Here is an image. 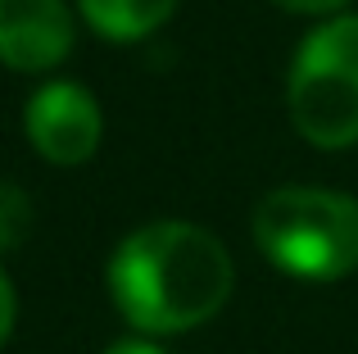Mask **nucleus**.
Instances as JSON below:
<instances>
[{"mask_svg": "<svg viewBox=\"0 0 358 354\" xmlns=\"http://www.w3.org/2000/svg\"><path fill=\"white\" fill-rule=\"evenodd\" d=\"M308 45H313L317 55H327V59H336L341 69L358 73V14H336L327 18L317 32L304 36Z\"/></svg>", "mask_w": 358, "mask_h": 354, "instance_id": "7", "label": "nucleus"}, {"mask_svg": "<svg viewBox=\"0 0 358 354\" xmlns=\"http://www.w3.org/2000/svg\"><path fill=\"white\" fill-rule=\"evenodd\" d=\"M272 5L290 9V14H336V9H345L350 0H272Z\"/></svg>", "mask_w": 358, "mask_h": 354, "instance_id": "10", "label": "nucleus"}, {"mask_svg": "<svg viewBox=\"0 0 358 354\" xmlns=\"http://www.w3.org/2000/svg\"><path fill=\"white\" fill-rule=\"evenodd\" d=\"M105 354H164L155 346V341H145V337H131V341H118V346H109Z\"/></svg>", "mask_w": 358, "mask_h": 354, "instance_id": "11", "label": "nucleus"}, {"mask_svg": "<svg viewBox=\"0 0 358 354\" xmlns=\"http://www.w3.org/2000/svg\"><path fill=\"white\" fill-rule=\"evenodd\" d=\"M27 232H32V200H27V191L14 182H0V255L23 246Z\"/></svg>", "mask_w": 358, "mask_h": 354, "instance_id": "8", "label": "nucleus"}, {"mask_svg": "<svg viewBox=\"0 0 358 354\" xmlns=\"http://www.w3.org/2000/svg\"><path fill=\"white\" fill-rule=\"evenodd\" d=\"M23 123L27 141L50 164H87L100 146V132H105L96 96L78 82H45L41 91H32Z\"/></svg>", "mask_w": 358, "mask_h": 354, "instance_id": "4", "label": "nucleus"}, {"mask_svg": "<svg viewBox=\"0 0 358 354\" xmlns=\"http://www.w3.org/2000/svg\"><path fill=\"white\" fill-rule=\"evenodd\" d=\"M73 50V14L64 0H0V64L41 73Z\"/></svg>", "mask_w": 358, "mask_h": 354, "instance_id": "5", "label": "nucleus"}, {"mask_svg": "<svg viewBox=\"0 0 358 354\" xmlns=\"http://www.w3.org/2000/svg\"><path fill=\"white\" fill-rule=\"evenodd\" d=\"M109 300L141 337H177L218 318L231 300L236 268L209 227L159 218L127 232L105 268Z\"/></svg>", "mask_w": 358, "mask_h": 354, "instance_id": "1", "label": "nucleus"}, {"mask_svg": "<svg viewBox=\"0 0 358 354\" xmlns=\"http://www.w3.org/2000/svg\"><path fill=\"white\" fill-rule=\"evenodd\" d=\"M286 105L304 141L322 150H345L358 141V73L317 55L308 41L295 50V64H290Z\"/></svg>", "mask_w": 358, "mask_h": 354, "instance_id": "3", "label": "nucleus"}, {"mask_svg": "<svg viewBox=\"0 0 358 354\" xmlns=\"http://www.w3.org/2000/svg\"><path fill=\"white\" fill-rule=\"evenodd\" d=\"M14 313H18V300H14V286H9L5 268H0V346L9 341V332H14Z\"/></svg>", "mask_w": 358, "mask_h": 354, "instance_id": "9", "label": "nucleus"}, {"mask_svg": "<svg viewBox=\"0 0 358 354\" xmlns=\"http://www.w3.org/2000/svg\"><path fill=\"white\" fill-rule=\"evenodd\" d=\"M254 246L299 282H336L358 268V200L327 186H277L254 204Z\"/></svg>", "mask_w": 358, "mask_h": 354, "instance_id": "2", "label": "nucleus"}, {"mask_svg": "<svg viewBox=\"0 0 358 354\" xmlns=\"http://www.w3.org/2000/svg\"><path fill=\"white\" fill-rule=\"evenodd\" d=\"M78 9L109 41H141L173 18L177 0H78Z\"/></svg>", "mask_w": 358, "mask_h": 354, "instance_id": "6", "label": "nucleus"}]
</instances>
